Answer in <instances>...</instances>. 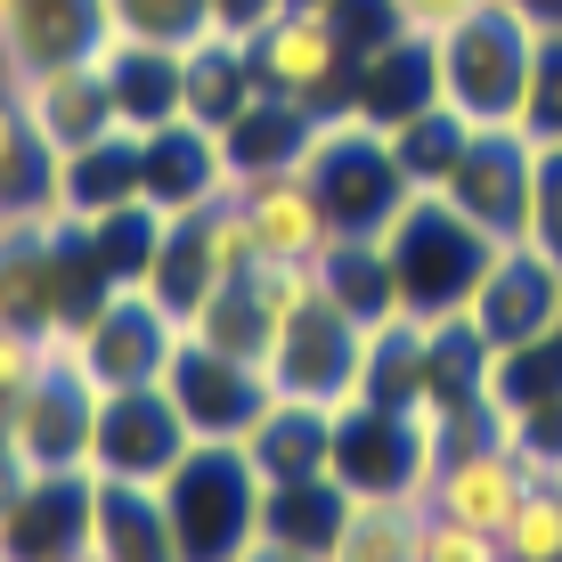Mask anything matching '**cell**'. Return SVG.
Listing matches in <instances>:
<instances>
[{
  "instance_id": "39",
  "label": "cell",
  "mask_w": 562,
  "mask_h": 562,
  "mask_svg": "<svg viewBox=\"0 0 562 562\" xmlns=\"http://www.w3.org/2000/svg\"><path fill=\"white\" fill-rule=\"evenodd\" d=\"M473 9H490V0H400V16H408L416 33H449V25H464Z\"/></svg>"
},
{
  "instance_id": "13",
  "label": "cell",
  "mask_w": 562,
  "mask_h": 562,
  "mask_svg": "<svg viewBox=\"0 0 562 562\" xmlns=\"http://www.w3.org/2000/svg\"><path fill=\"white\" fill-rule=\"evenodd\" d=\"M254 66L261 90H285L302 106H342L351 99V49H342L326 9H285L254 33Z\"/></svg>"
},
{
  "instance_id": "36",
  "label": "cell",
  "mask_w": 562,
  "mask_h": 562,
  "mask_svg": "<svg viewBox=\"0 0 562 562\" xmlns=\"http://www.w3.org/2000/svg\"><path fill=\"white\" fill-rule=\"evenodd\" d=\"M424 562H506L497 530H473V521H449V514H424Z\"/></svg>"
},
{
  "instance_id": "14",
  "label": "cell",
  "mask_w": 562,
  "mask_h": 562,
  "mask_svg": "<svg viewBox=\"0 0 562 562\" xmlns=\"http://www.w3.org/2000/svg\"><path fill=\"white\" fill-rule=\"evenodd\" d=\"M99 473H33L16 506L0 514V562H66L90 547Z\"/></svg>"
},
{
  "instance_id": "15",
  "label": "cell",
  "mask_w": 562,
  "mask_h": 562,
  "mask_svg": "<svg viewBox=\"0 0 562 562\" xmlns=\"http://www.w3.org/2000/svg\"><path fill=\"white\" fill-rule=\"evenodd\" d=\"M16 106H25V123L49 139V155H74L90 139H106L123 114H114V82L90 57H74V66H42V74H16Z\"/></svg>"
},
{
  "instance_id": "27",
  "label": "cell",
  "mask_w": 562,
  "mask_h": 562,
  "mask_svg": "<svg viewBox=\"0 0 562 562\" xmlns=\"http://www.w3.org/2000/svg\"><path fill=\"white\" fill-rule=\"evenodd\" d=\"M57 204V155L49 139L25 123L16 90L0 82V221H33V212Z\"/></svg>"
},
{
  "instance_id": "32",
  "label": "cell",
  "mask_w": 562,
  "mask_h": 562,
  "mask_svg": "<svg viewBox=\"0 0 562 562\" xmlns=\"http://www.w3.org/2000/svg\"><path fill=\"white\" fill-rule=\"evenodd\" d=\"M521 131L538 147H562V9L538 16V57H530V90H521Z\"/></svg>"
},
{
  "instance_id": "31",
  "label": "cell",
  "mask_w": 562,
  "mask_h": 562,
  "mask_svg": "<svg viewBox=\"0 0 562 562\" xmlns=\"http://www.w3.org/2000/svg\"><path fill=\"white\" fill-rule=\"evenodd\" d=\"M464 147H473V123H464L449 99L408 114V123H392V155H400V171H408L416 188H440L464 164Z\"/></svg>"
},
{
  "instance_id": "26",
  "label": "cell",
  "mask_w": 562,
  "mask_h": 562,
  "mask_svg": "<svg viewBox=\"0 0 562 562\" xmlns=\"http://www.w3.org/2000/svg\"><path fill=\"white\" fill-rule=\"evenodd\" d=\"M90 547H99L106 562H180V547H171V521H164V497L139 490V481H99Z\"/></svg>"
},
{
  "instance_id": "19",
  "label": "cell",
  "mask_w": 562,
  "mask_h": 562,
  "mask_svg": "<svg viewBox=\"0 0 562 562\" xmlns=\"http://www.w3.org/2000/svg\"><path fill=\"white\" fill-rule=\"evenodd\" d=\"M237 204H245V221H254V245H261V261H294L310 269L335 245V221H326V204H318V188L302 180V171H269V180H237Z\"/></svg>"
},
{
  "instance_id": "23",
  "label": "cell",
  "mask_w": 562,
  "mask_h": 562,
  "mask_svg": "<svg viewBox=\"0 0 562 562\" xmlns=\"http://www.w3.org/2000/svg\"><path fill=\"white\" fill-rule=\"evenodd\" d=\"M245 449H254L269 490L278 481H318V473H335V408H318V400H269V416L245 432Z\"/></svg>"
},
{
  "instance_id": "45",
  "label": "cell",
  "mask_w": 562,
  "mask_h": 562,
  "mask_svg": "<svg viewBox=\"0 0 562 562\" xmlns=\"http://www.w3.org/2000/svg\"><path fill=\"white\" fill-rule=\"evenodd\" d=\"M0 9H9V0H0Z\"/></svg>"
},
{
  "instance_id": "16",
  "label": "cell",
  "mask_w": 562,
  "mask_h": 562,
  "mask_svg": "<svg viewBox=\"0 0 562 562\" xmlns=\"http://www.w3.org/2000/svg\"><path fill=\"white\" fill-rule=\"evenodd\" d=\"M99 33H114L106 0H9L0 9V82L42 74V66H74V57H90Z\"/></svg>"
},
{
  "instance_id": "42",
  "label": "cell",
  "mask_w": 562,
  "mask_h": 562,
  "mask_svg": "<svg viewBox=\"0 0 562 562\" xmlns=\"http://www.w3.org/2000/svg\"><path fill=\"white\" fill-rule=\"evenodd\" d=\"M66 562H106V554H99V547H82V554H66Z\"/></svg>"
},
{
  "instance_id": "44",
  "label": "cell",
  "mask_w": 562,
  "mask_h": 562,
  "mask_svg": "<svg viewBox=\"0 0 562 562\" xmlns=\"http://www.w3.org/2000/svg\"><path fill=\"white\" fill-rule=\"evenodd\" d=\"M530 9H547V16H554V9H562V0H530Z\"/></svg>"
},
{
  "instance_id": "6",
  "label": "cell",
  "mask_w": 562,
  "mask_h": 562,
  "mask_svg": "<svg viewBox=\"0 0 562 562\" xmlns=\"http://www.w3.org/2000/svg\"><path fill=\"white\" fill-rule=\"evenodd\" d=\"M99 375L82 359H42V375L9 400L0 440L33 464V473H90V432H99Z\"/></svg>"
},
{
  "instance_id": "20",
  "label": "cell",
  "mask_w": 562,
  "mask_h": 562,
  "mask_svg": "<svg viewBox=\"0 0 562 562\" xmlns=\"http://www.w3.org/2000/svg\"><path fill=\"white\" fill-rule=\"evenodd\" d=\"M90 66L114 82V114L131 131H155L171 114H188V74H180V49L164 42H123V33H99L90 42Z\"/></svg>"
},
{
  "instance_id": "11",
  "label": "cell",
  "mask_w": 562,
  "mask_h": 562,
  "mask_svg": "<svg viewBox=\"0 0 562 562\" xmlns=\"http://www.w3.org/2000/svg\"><path fill=\"white\" fill-rule=\"evenodd\" d=\"M359 351H367V326L342 318L326 294H310L294 318L278 326L269 342V392L278 400H318V408H342L351 400V375H359Z\"/></svg>"
},
{
  "instance_id": "3",
  "label": "cell",
  "mask_w": 562,
  "mask_h": 562,
  "mask_svg": "<svg viewBox=\"0 0 562 562\" xmlns=\"http://www.w3.org/2000/svg\"><path fill=\"white\" fill-rule=\"evenodd\" d=\"M302 180L318 188L335 237H383V228L408 212V196H416V180L392 155V131L367 123L351 99L318 114V139H310V155H302Z\"/></svg>"
},
{
  "instance_id": "33",
  "label": "cell",
  "mask_w": 562,
  "mask_h": 562,
  "mask_svg": "<svg viewBox=\"0 0 562 562\" xmlns=\"http://www.w3.org/2000/svg\"><path fill=\"white\" fill-rule=\"evenodd\" d=\"M106 25L123 33V42H196V33L212 25V0H106Z\"/></svg>"
},
{
  "instance_id": "35",
  "label": "cell",
  "mask_w": 562,
  "mask_h": 562,
  "mask_svg": "<svg viewBox=\"0 0 562 562\" xmlns=\"http://www.w3.org/2000/svg\"><path fill=\"white\" fill-rule=\"evenodd\" d=\"M326 16H335L342 49H351V66L367 49H383L392 33H408V16H400V0H326Z\"/></svg>"
},
{
  "instance_id": "40",
  "label": "cell",
  "mask_w": 562,
  "mask_h": 562,
  "mask_svg": "<svg viewBox=\"0 0 562 562\" xmlns=\"http://www.w3.org/2000/svg\"><path fill=\"white\" fill-rule=\"evenodd\" d=\"M269 16H285V0H212V25L245 33V42H254V33L269 25Z\"/></svg>"
},
{
  "instance_id": "8",
  "label": "cell",
  "mask_w": 562,
  "mask_h": 562,
  "mask_svg": "<svg viewBox=\"0 0 562 562\" xmlns=\"http://www.w3.org/2000/svg\"><path fill=\"white\" fill-rule=\"evenodd\" d=\"M155 383L171 392V408L188 416L196 440H245L269 416V400H278V392H269V367L228 359V351H212V342H196V335L171 342V359H164Z\"/></svg>"
},
{
  "instance_id": "34",
  "label": "cell",
  "mask_w": 562,
  "mask_h": 562,
  "mask_svg": "<svg viewBox=\"0 0 562 562\" xmlns=\"http://www.w3.org/2000/svg\"><path fill=\"white\" fill-rule=\"evenodd\" d=\"M497 547H506V562H562V481H530Z\"/></svg>"
},
{
  "instance_id": "22",
  "label": "cell",
  "mask_w": 562,
  "mask_h": 562,
  "mask_svg": "<svg viewBox=\"0 0 562 562\" xmlns=\"http://www.w3.org/2000/svg\"><path fill=\"white\" fill-rule=\"evenodd\" d=\"M131 196H147V131L114 123L106 139L57 155V204H66L74 221H90V212H106V204H131Z\"/></svg>"
},
{
  "instance_id": "9",
  "label": "cell",
  "mask_w": 562,
  "mask_h": 562,
  "mask_svg": "<svg viewBox=\"0 0 562 562\" xmlns=\"http://www.w3.org/2000/svg\"><path fill=\"white\" fill-rule=\"evenodd\" d=\"M196 449L188 416L171 408L164 383H123V392L99 400V432H90V473L99 481H139V490H164V473Z\"/></svg>"
},
{
  "instance_id": "10",
  "label": "cell",
  "mask_w": 562,
  "mask_h": 562,
  "mask_svg": "<svg viewBox=\"0 0 562 562\" xmlns=\"http://www.w3.org/2000/svg\"><path fill=\"white\" fill-rule=\"evenodd\" d=\"M74 335H82V367L99 375V392H123V383H155L164 375L171 342H180L188 326L171 318L147 285H106V294L74 318Z\"/></svg>"
},
{
  "instance_id": "43",
  "label": "cell",
  "mask_w": 562,
  "mask_h": 562,
  "mask_svg": "<svg viewBox=\"0 0 562 562\" xmlns=\"http://www.w3.org/2000/svg\"><path fill=\"white\" fill-rule=\"evenodd\" d=\"M285 9H326V0H285Z\"/></svg>"
},
{
  "instance_id": "24",
  "label": "cell",
  "mask_w": 562,
  "mask_h": 562,
  "mask_svg": "<svg viewBox=\"0 0 562 562\" xmlns=\"http://www.w3.org/2000/svg\"><path fill=\"white\" fill-rule=\"evenodd\" d=\"M310 278H318V294L335 302L342 318H359L367 335L400 318V285H392V254H383V237H335L318 261H310Z\"/></svg>"
},
{
  "instance_id": "37",
  "label": "cell",
  "mask_w": 562,
  "mask_h": 562,
  "mask_svg": "<svg viewBox=\"0 0 562 562\" xmlns=\"http://www.w3.org/2000/svg\"><path fill=\"white\" fill-rule=\"evenodd\" d=\"M33 375H42V335H25V326L0 318V416H9V400L25 392Z\"/></svg>"
},
{
  "instance_id": "28",
  "label": "cell",
  "mask_w": 562,
  "mask_h": 562,
  "mask_svg": "<svg viewBox=\"0 0 562 562\" xmlns=\"http://www.w3.org/2000/svg\"><path fill=\"white\" fill-rule=\"evenodd\" d=\"M424 497H351L326 562H424Z\"/></svg>"
},
{
  "instance_id": "4",
  "label": "cell",
  "mask_w": 562,
  "mask_h": 562,
  "mask_svg": "<svg viewBox=\"0 0 562 562\" xmlns=\"http://www.w3.org/2000/svg\"><path fill=\"white\" fill-rule=\"evenodd\" d=\"M538 16L530 0H490L464 25L440 33V99H449L473 131H506L521 123V90H530V57H538Z\"/></svg>"
},
{
  "instance_id": "21",
  "label": "cell",
  "mask_w": 562,
  "mask_h": 562,
  "mask_svg": "<svg viewBox=\"0 0 562 562\" xmlns=\"http://www.w3.org/2000/svg\"><path fill=\"white\" fill-rule=\"evenodd\" d=\"M228 180V155H221V131L196 123V114H171V123L147 131V204L155 212H188L204 196H221Z\"/></svg>"
},
{
  "instance_id": "2",
  "label": "cell",
  "mask_w": 562,
  "mask_h": 562,
  "mask_svg": "<svg viewBox=\"0 0 562 562\" xmlns=\"http://www.w3.org/2000/svg\"><path fill=\"white\" fill-rule=\"evenodd\" d=\"M383 254H392L400 318L440 326V318H464V310H473L481 278H490V261H497V237L481 221H464L440 188H416L408 212L383 228Z\"/></svg>"
},
{
  "instance_id": "30",
  "label": "cell",
  "mask_w": 562,
  "mask_h": 562,
  "mask_svg": "<svg viewBox=\"0 0 562 562\" xmlns=\"http://www.w3.org/2000/svg\"><path fill=\"white\" fill-rule=\"evenodd\" d=\"M82 237H90V261H99L106 285H139L147 261H155V245H164V212H155L147 196H131V204L90 212Z\"/></svg>"
},
{
  "instance_id": "41",
  "label": "cell",
  "mask_w": 562,
  "mask_h": 562,
  "mask_svg": "<svg viewBox=\"0 0 562 562\" xmlns=\"http://www.w3.org/2000/svg\"><path fill=\"white\" fill-rule=\"evenodd\" d=\"M245 562H318V554H302V547H278V538H261V547L245 554Z\"/></svg>"
},
{
  "instance_id": "25",
  "label": "cell",
  "mask_w": 562,
  "mask_h": 562,
  "mask_svg": "<svg viewBox=\"0 0 562 562\" xmlns=\"http://www.w3.org/2000/svg\"><path fill=\"white\" fill-rule=\"evenodd\" d=\"M180 74H188V114L221 131L228 114L261 90V66H254V42L228 25H204L196 42H180Z\"/></svg>"
},
{
  "instance_id": "29",
  "label": "cell",
  "mask_w": 562,
  "mask_h": 562,
  "mask_svg": "<svg viewBox=\"0 0 562 562\" xmlns=\"http://www.w3.org/2000/svg\"><path fill=\"white\" fill-rule=\"evenodd\" d=\"M342 514H351V490H342L335 473H318V481H278V490H269V514H261V538L302 547V554L326 562V547H335V530H342Z\"/></svg>"
},
{
  "instance_id": "38",
  "label": "cell",
  "mask_w": 562,
  "mask_h": 562,
  "mask_svg": "<svg viewBox=\"0 0 562 562\" xmlns=\"http://www.w3.org/2000/svg\"><path fill=\"white\" fill-rule=\"evenodd\" d=\"M530 237L562 254V147H538V204H530Z\"/></svg>"
},
{
  "instance_id": "5",
  "label": "cell",
  "mask_w": 562,
  "mask_h": 562,
  "mask_svg": "<svg viewBox=\"0 0 562 562\" xmlns=\"http://www.w3.org/2000/svg\"><path fill=\"white\" fill-rule=\"evenodd\" d=\"M254 261H261L254 221H245L237 188H221V196H204V204H188V212H164V245H155V261H147L139 285L188 326L212 285L237 278V269H254Z\"/></svg>"
},
{
  "instance_id": "17",
  "label": "cell",
  "mask_w": 562,
  "mask_h": 562,
  "mask_svg": "<svg viewBox=\"0 0 562 562\" xmlns=\"http://www.w3.org/2000/svg\"><path fill=\"white\" fill-rule=\"evenodd\" d=\"M351 106L367 114V123H408V114L440 106V33H392L383 49H367L351 66Z\"/></svg>"
},
{
  "instance_id": "7",
  "label": "cell",
  "mask_w": 562,
  "mask_h": 562,
  "mask_svg": "<svg viewBox=\"0 0 562 562\" xmlns=\"http://www.w3.org/2000/svg\"><path fill=\"white\" fill-rule=\"evenodd\" d=\"M464 326L490 342V359L554 342L562 335V254L538 245V237H506L490 278H481V294H473V310H464Z\"/></svg>"
},
{
  "instance_id": "1",
  "label": "cell",
  "mask_w": 562,
  "mask_h": 562,
  "mask_svg": "<svg viewBox=\"0 0 562 562\" xmlns=\"http://www.w3.org/2000/svg\"><path fill=\"white\" fill-rule=\"evenodd\" d=\"M164 521L180 562H245L261 547V514H269V481L245 440H196L180 464L164 473Z\"/></svg>"
},
{
  "instance_id": "18",
  "label": "cell",
  "mask_w": 562,
  "mask_h": 562,
  "mask_svg": "<svg viewBox=\"0 0 562 562\" xmlns=\"http://www.w3.org/2000/svg\"><path fill=\"white\" fill-rule=\"evenodd\" d=\"M318 114L285 90H254L237 114L221 123V155H228V180H269V171H302L310 139H318Z\"/></svg>"
},
{
  "instance_id": "12",
  "label": "cell",
  "mask_w": 562,
  "mask_h": 562,
  "mask_svg": "<svg viewBox=\"0 0 562 562\" xmlns=\"http://www.w3.org/2000/svg\"><path fill=\"white\" fill-rule=\"evenodd\" d=\"M440 196H449L464 221H481L497 245L506 237H530V204H538V139L521 123L506 131H473V147H464V164L440 180Z\"/></svg>"
}]
</instances>
